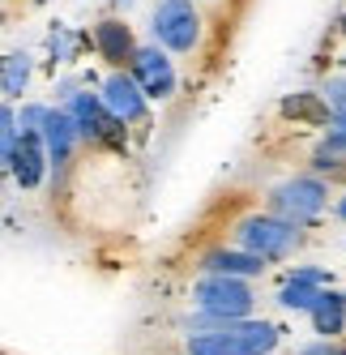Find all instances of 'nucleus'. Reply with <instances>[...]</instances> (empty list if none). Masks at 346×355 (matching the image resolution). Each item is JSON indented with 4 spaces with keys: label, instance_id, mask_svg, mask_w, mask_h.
<instances>
[{
    "label": "nucleus",
    "instance_id": "20",
    "mask_svg": "<svg viewBox=\"0 0 346 355\" xmlns=\"http://www.w3.org/2000/svg\"><path fill=\"white\" fill-rule=\"evenodd\" d=\"M320 103L329 107V116L346 112V78H329L325 86H320Z\"/></svg>",
    "mask_w": 346,
    "mask_h": 355
},
{
    "label": "nucleus",
    "instance_id": "19",
    "mask_svg": "<svg viewBox=\"0 0 346 355\" xmlns=\"http://www.w3.org/2000/svg\"><path fill=\"white\" fill-rule=\"evenodd\" d=\"M47 107H52V103H21V107H13L17 112V133L39 137L43 133V120H47Z\"/></svg>",
    "mask_w": 346,
    "mask_h": 355
},
{
    "label": "nucleus",
    "instance_id": "7",
    "mask_svg": "<svg viewBox=\"0 0 346 355\" xmlns=\"http://www.w3.org/2000/svg\"><path fill=\"white\" fill-rule=\"evenodd\" d=\"M43 155H47V175H52V189L64 184V175L73 167V159H78V129H73V120L60 112V107H47V120H43Z\"/></svg>",
    "mask_w": 346,
    "mask_h": 355
},
{
    "label": "nucleus",
    "instance_id": "22",
    "mask_svg": "<svg viewBox=\"0 0 346 355\" xmlns=\"http://www.w3.org/2000/svg\"><path fill=\"white\" fill-rule=\"evenodd\" d=\"M295 355H334V343L329 338H312V343H304Z\"/></svg>",
    "mask_w": 346,
    "mask_h": 355
},
{
    "label": "nucleus",
    "instance_id": "10",
    "mask_svg": "<svg viewBox=\"0 0 346 355\" xmlns=\"http://www.w3.org/2000/svg\"><path fill=\"white\" fill-rule=\"evenodd\" d=\"M5 171L13 175V184L26 189V193L43 189V180H47L43 141H39V137H26V133H17V146H13V155H9V167H5Z\"/></svg>",
    "mask_w": 346,
    "mask_h": 355
},
{
    "label": "nucleus",
    "instance_id": "16",
    "mask_svg": "<svg viewBox=\"0 0 346 355\" xmlns=\"http://www.w3.org/2000/svg\"><path fill=\"white\" fill-rule=\"evenodd\" d=\"M338 171H346V137L329 133L325 141L312 150V175L325 180V175H338Z\"/></svg>",
    "mask_w": 346,
    "mask_h": 355
},
{
    "label": "nucleus",
    "instance_id": "12",
    "mask_svg": "<svg viewBox=\"0 0 346 355\" xmlns=\"http://www.w3.org/2000/svg\"><path fill=\"white\" fill-rule=\"evenodd\" d=\"M201 274H222V278H253L257 274H265V261L261 257H253V252H244V248H210L201 261Z\"/></svg>",
    "mask_w": 346,
    "mask_h": 355
},
{
    "label": "nucleus",
    "instance_id": "24",
    "mask_svg": "<svg viewBox=\"0 0 346 355\" xmlns=\"http://www.w3.org/2000/svg\"><path fill=\"white\" fill-rule=\"evenodd\" d=\"M338 218L346 223V193H342V201H338Z\"/></svg>",
    "mask_w": 346,
    "mask_h": 355
},
{
    "label": "nucleus",
    "instance_id": "15",
    "mask_svg": "<svg viewBox=\"0 0 346 355\" xmlns=\"http://www.w3.org/2000/svg\"><path fill=\"white\" fill-rule=\"evenodd\" d=\"M325 291V287H316V283H308V278H295V274H286V283L278 287V304L286 313H312V304H316V295Z\"/></svg>",
    "mask_w": 346,
    "mask_h": 355
},
{
    "label": "nucleus",
    "instance_id": "8",
    "mask_svg": "<svg viewBox=\"0 0 346 355\" xmlns=\"http://www.w3.org/2000/svg\"><path fill=\"white\" fill-rule=\"evenodd\" d=\"M125 73L133 78V86L145 94V103L150 98H171L176 94V69H171V56L163 52V47H137L133 60L125 64Z\"/></svg>",
    "mask_w": 346,
    "mask_h": 355
},
{
    "label": "nucleus",
    "instance_id": "11",
    "mask_svg": "<svg viewBox=\"0 0 346 355\" xmlns=\"http://www.w3.org/2000/svg\"><path fill=\"white\" fill-rule=\"evenodd\" d=\"M94 52L103 56L107 64L125 69L133 60V52H137L129 21H120V17H103V21H98V26H94Z\"/></svg>",
    "mask_w": 346,
    "mask_h": 355
},
{
    "label": "nucleus",
    "instance_id": "13",
    "mask_svg": "<svg viewBox=\"0 0 346 355\" xmlns=\"http://www.w3.org/2000/svg\"><path fill=\"white\" fill-rule=\"evenodd\" d=\"M312 329H316V338H338V334H346V291H338V287H325L316 295V304H312Z\"/></svg>",
    "mask_w": 346,
    "mask_h": 355
},
{
    "label": "nucleus",
    "instance_id": "14",
    "mask_svg": "<svg viewBox=\"0 0 346 355\" xmlns=\"http://www.w3.org/2000/svg\"><path fill=\"white\" fill-rule=\"evenodd\" d=\"M30 86V56L26 52H9L0 60V98H21V90Z\"/></svg>",
    "mask_w": 346,
    "mask_h": 355
},
{
    "label": "nucleus",
    "instance_id": "23",
    "mask_svg": "<svg viewBox=\"0 0 346 355\" xmlns=\"http://www.w3.org/2000/svg\"><path fill=\"white\" fill-rule=\"evenodd\" d=\"M329 133H338V137H346V112H338V116H329Z\"/></svg>",
    "mask_w": 346,
    "mask_h": 355
},
{
    "label": "nucleus",
    "instance_id": "3",
    "mask_svg": "<svg viewBox=\"0 0 346 355\" xmlns=\"http://www.w3.org/2000/svg\"><path fill=\"white\" fill-rule=\"evenodd\" d=\"M192 304H197V313H210L218 321H248L257 309V291L248 278L201 274L192 283Z\"/></svg>",
    "mask_w": 346,
    "mask_h": 355
},
{
    "label": "nucleus",
    "instance_id": "4",
    "mask_svg": "<svg viewBox=\"0 0 346 355\" xmlns=\"http://www.w3.org/2000/svg\"><path fill=\"white\" fill-rule=\"evenodd\" d=\"M325 206H329V184L320 175H291L269 193V214L300 227V232L325 214Z\"/></svg>",
    "mask_w": 346,
    "mask_h": 355
},
{
    "label": "nucleus",
    "instance_id": "6",
    "mask_svg": "<svg viewBox=\"0 0 346 355\" xmlns=\"http://www.w3.org/2000/svg\"><path fill=\"white\" fill-rule=\"evenodd\" d=\"M60 112L73 120L78 141H94V146H103V141L120 146V141H125V124H120L103 103H98V94H90V90H73L64 103H60Z\"/></svg>",
    "mask_w": 346,
    "mask_h": 355
},
{
    "label": "nucleus",
    "instance_id": "27",
    "mask_svg": "<svg viewBox=\"0 0 346 355\" xmlns=\"http://www.w3.org/2000/svg\"><path fill=\"white\" fill-rule=\"evenodd\" d=\"M35 5H43V0H35Z\"/></svg>",
    "mask_w": 346,
    "mask_h": 355
},
{
    "label": "nucleus",
    "instance_id": "18",
    "mask_svg": "<svg viewBox=\"0 0 346 355\" xmlns=\"http://www.w3.org/2000/svg\"><path fill=\"white\" fill-rule=\"evenodd\" d=\"M13 146H17V112H13V103L0 98V167H9Z\"/></svg>",
    "mask_w": 346,
    "mask_h": 355
},
{
    "label": "nucleus",
    "instance_id": "28",
    "mask_svg": "<svg viewBox=\"0 0 346 355\" xmlns=\"http://www.w3.org/2000/svg\"><path fill=\"white\" fill-rule=\"evenodd\" d=\"M0 5H5V0H0Z\"/></svg>",
    "mask_w": 346,
    "mask_h": 355
},
{
    "label": "nucleus",
    "instance_id": "21",
    "mask_svg": "<svg viewBox=\"0 0 346 355\" xmlns=\"http://www.w3.org/2000/svg\"><path fill=\"white\" fill-rule=\"evenodd\" d=\"M52 52H56V60H73V35L56 31L52 35Z\"/></svg>",
    "mask_w": 346,
    "mask_h": 355
},
{
    "label": "nucleus",
    "instance_id": "1",
    "mask_svg": "<svg viewBox=\"0 0 346 355\" xmlns=\"http://www.w3.org/2000/svg\"><path fill=\"white\" fill-rule=\"evenodd\" d=\"M278 343H282V329L274 321L248 317V321H231L227 329H218V334L188 338L184 355H274Z\"/></svg>",
    "mask_w": 346,
    "mask_h": 355
},
{
    "label": "nucleus",
    "instance_id": "2",
    "mask_svg": "<svg viewBox=\"0 0 346 355\" xmlns=\"http://www.w3.org/2000/svg\"><path fill=\"white\" fill-rule=\"evenodd\" d=\"M300 244H304V232H300V227H291V223H282V218H274V214H244V218L235 223V248L253 252V257H261L265 266H269V261L295 257V252H300Z\"/></svg>",
    "mask_w": 346,
    "mask_h": 355
},
{
    "label": "nucleus",
    "instance_id": "25",
    "mask_svg": "<svg viewBox=\"0 0 346 355\" xmlns=\"http://www.w3.org/2000/svg\"><path fill=\"white\" fill-rule=\"evenodd\" d=\"M116 5H120V9H133V5H137V0H116Z\"/></svg>",
    "mask_w": 346,
    "mask_h": 355
},
{
    "label": "nucleus",
    "instance_id": "5",
    "mask_svg": "<svg viewBox=\"0 0 346 355\" xmlns=\"http://www.w3.org/2000/svg\"><path fill=\"white\" fill-rule=\"evenodd\" d=\"M150 31H154V47H163V52H192L201 43V13H197L192 0H158Z\"/></svg>",
    "mask_w": 346,
    "mask_h": 355
},
{
    "label": "nucleus",
    "instance_id": "29",
    "mask_svg": "<svg viewBox=\"0 0 346 355\" xmlns=\"http://www.w3.org/2000/svg\"><path fill=\"white\" fill-rule=\"evenodd\" d=\"M0 21H5V17H0Z\"/></svg>",
    "mask_w": 346,
    "mask_h": 355
},
{
    "label": "nucleus",
    "instance_id": "17",
    "mask_svg": "<svg viewBox=\"0 0 346 355\" xmlns=\"http://www.w3.org/2000/svg\"><path fill=\"white\" fill-rule=\"evenodd\" d=\"M282 112H286V116H295V120L329 124V107L320 103V94H295V98H286V103H282Z\"/></svg>",
    "mask_w": 346,
    "mask_h": 355
},
{
    "label": "nucleus",
    "instance_id": "9",
    "mask_svg": "<svg viewBox=\"0 0 346 355\" xmlns=\"http://www.w3.org/2000/svg\"><path fill=\"white\" fill-rule=\"evenodd\" d=\"M98 103H103L120 124H137V120H145V94L133 86V78L125 69H116L111 78L103 82V90H98Z\"/></svg>",
    "mask_w": 346,
    "mask_h": 355
},
{
    "label": "nucleus",
    "instance_id": "26",
    "mask_svg": "<svg viewBox=\"0 0 346 355\" xmlns=\"http://www.w3.org/2000/svg\"><path fill=\"white\" fill-rule=\"evenodd\" d=\"M334 355H346V347H334Z\"/></svg>",
    "mask_w": 346,
    "mask_h": 355
}]
</instances>
